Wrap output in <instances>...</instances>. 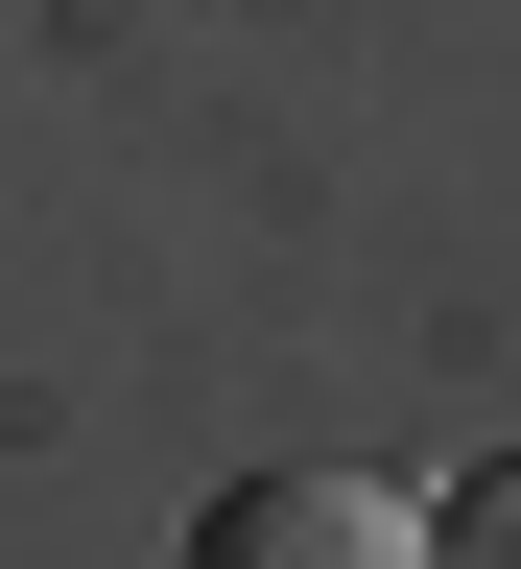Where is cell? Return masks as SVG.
I'll use <instances>...</instances> for the list:
<instances>
[{
  "instance_id": "cell-1",
  "label": "cell",
  "mask_w": 521,
  "mask_h": 569,
  "mask_svg": "<svg viewBox=\"0 0 521 569\" xmlns=\"http://www.w3.org/2000/svg\"><path fill=\"white\" fill-rule=\"evenodd\" d=\"M167 569H427V522L380 475H332V451H261V475H213L190 498V546Z\"/></svg>"
},
{
  "instance_id": "cell-2",
  "label": "cell",
  "mask_w": 521,
  "mask_h": 569,
  "mask_svg": "<svg viewBox=\"0 0 521 569\" xmlns=\"http://www.w3.org/2000/svg\"><path fill=\"white\" fill-rule=\"evenodd\" d=\"M427 569H521V451H498V475H451V522H427Z\"/></svg>"
}]
</instances>
